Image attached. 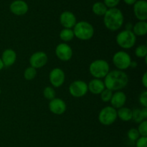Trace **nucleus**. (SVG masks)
Returning a JSON list of instances; mask_svg holds the SVG:
<instances>
[{"label": "nucleus", "mask_w": 147, "mask_h": 147, "mask_svg": "<svg viewBox=\"0 0 147 147\" xmlns=\"http://www.w3.org/2000/svg\"><path fill=\"white\" fill-rule=\"evenodd\" d=\"M104 85L106 88L112 91H119L124 88L129 83V76L124 71L114 70L109 71L104 78Z\"/></svg>", "instance_id": "1"}, {"label": "nucleus", "mask_w": 147, "mask_h": 147, "mask_svg": "<svg viewBox=\"0 0 147 147\" xmlns=\"http://www.w3.org/2000/svg\"><path fill=\"white\" fill-rule=\"evenodd\" d=\"M124 22V17L119 9H108L107 11L103 16V23L106 28L111 31H117L123 26Z\"/></svg>", "instance_id": "2"}, {"label": "nucleus", "mask_w": 147, "mask_h": 147, "mask_svg": "<svg viewBox=\"0 0 147 147\" xmlns=\"http://www.w3.org/2000/svg\"><path fill=\"white\" fill-rule=\"evenodd\" d=\"M73 31L75 37L83 41L90 40L95 32L93 25L86 21H80L76 23L73 28Z\"/></svg>", "instance_id": "3"}, {"label": "nucleus", "mask_w": 147, "mask_h": 147, "mask_svg": "<svg viewBox=\"0 0 147 147\" xmlns=\"http://www.w3.org/2000/svg\"><path fill=\"white\" fill-rule=\"evenodd\" d=\"M110 71V65L106 60L98 59L92 62L89 66V72L94 78H104Z\"/></svg>", "instance_id": "4"}, {"label": "nucleus", "mask_w": 147, "mask_h": 147, "mask_svg": "<svg viewBox=\"0 0 147 147\" xmlns=\"http://www.w3.org/2000/svg\"><path fill=\"white\" fill-rule=\"evenodd\" d=\"M116 41L118 45L124 50L131 49L136 42V36L131 30H122L116 37Z\"/></svg>", "instance_id": "5"}, {"label": "nucleus", "mask_w": 147, "mask_h": 147, "mask_svg": "<svg viewBox=\"0 0 147 147\" xmlns=\"http://www.w3.org/2000/svg\"><path fill=\"white\" fill-rule=\"evenodd\" d=\"M112 61H113L115 67L118 70L123 71V70H127L129 67H130L132 60L129 53L123 51V50H121V51L116 52L113 55Z\"/></svg>", "instance_id": "6"}, {"label": "nucleus", "mask_w": 147, "mask_h": 147, "mask_svg": "<svg viewBox=\"0 0 147 147\" xmlns=\"http://www.w3.org/2000/svg\"><path fill=\"white\" fill-rule=\"evenodd\" d=\"M117 118V110L111 106H106L99 112L98 121L103 126L113 124Z\"/></svg>", "instance_id": "7"}, {"label": "nucleus", "mask_w": 147, "mask_h": 147, "mask_svg": "<svg viewBox=\"0 0 147 147\" xmlns=\"http://www.w3.org/2000/svg\"><path fill=\"white\" fill-rule=\"evenodd\" d=\"M69 93L74 98H82L88 92V84L81 80H76L69 86Z\"/></svg>", "instance_id": "8"}, {"label": "nucleus", "mask_w": 147, "mask_h": 147, "mask_svg": "<svg viewBox=\"0 0 147 147\" xmlns=\"http://www.w3.org/2000/svg\"><path fill=\"white\" fill-rule=\"evenodd\" d=\"M50 83L54 88H60L64 84L65 80V72L60 67L53 68L49 74Z\"/></svg>", "instance_id": "9"}, {"label": "nucleus", "mask_w": 147, "mask_h": 147, "mask_svg": "<svg viewBox=\"0 0 147 147\" xmlns=\"http://www.w3.org/2000/svg\"><path fill=\"white\" fill-rule=\"evenodd\" d=\"M55 55L59 60L65 62L68 61L73 57V49L67 43H60L55 47Z\"/></svg>", "instance_id": "10"}, {"label": "nucleus", "mask_w": 147, "mask_h": 147, "mask_svg": "<svg viewBox=\"0 0 147 147\" xmlns=\"http://www.w3.org/2000/svg\"><path fill=\"white\" fill-rule=\"evenodd\" d=\"M30 65L35 69L41 68L47 64L48 57L45 53L42 51H37L33 53L30 57Z\"/></svg>", "instance_id": "11"}, {"label": "nucleus", "mask_w": 147, "mask_h": 147, "mask_svg": "<svg viewBox=\"0 0 147 147\" xmlns=\"http://www.w3.org/2000/svg\"><path fill=\"white\" fill-rule=\"evenodd\" d=\"M134 14L139 21H146L147 2L146 0H137L134 4Z\"/></svg>", "instance_id": "12"}, {"label": "nucleus", "mask_w": 147, "mask_h": 147, "mask_svg": "<svg viewBox=\"0 0 147 147\" xmlns=\"http://www.w3.org/2000/svg\"><path fill=\"white\" fill-rule=\"evenodd\" d=\"M60 23L64 28L73 29L77 23V19L72 11H64L60 16Z\"/></svg>", "instance_id": "13"}, {"label": "nucleus", "mask_w": 147, "mask_h": 147, "mask_svg": "<svg viewBox=\"0 0 147 147\" xmlns=\"http://www.w3.org/2000/svg\"><path fill=\"white\" fill-rule=\"evenodd\" d=\"M49 109L53 114L60 116V115L63 114L66 111L67 106H66L65 102L63 99L55 98L53 100H50Z\"/></svg>", "instance_id": "14"}, {"label": "nucleus", "mask_w": 147, "mask_h": 147, "mask_svg": "<svg viewBox=\"0 0 147 147\" xmlns=\"http://www.w3.org/2000/svg\"><path fill=\"white\" fill-rule=\"evenodd\" d=\"M9 9L15 15L22 16L27 14L29 7L27 3L24 0H14L9 5Z\"/></svg>", "instance_id": "15"}, {"label": "nucleus", "mask_w": 147, "mask_h": 147, "mask_svg": "<svg viewBox=\"0 0 147 147\" xmlns=\"http://www.w3.org/2000/svg\"><path fill=\"white\" fill-rule=\"evenodd\" d=\"M1 60L4 67H10L13 65L17 60V53L11 48L6 49L1 54Z\"/></svg>", "instance_id": "16"}, {"label": "nucleus", "mask_w": 147, "mask_h": 147, "mask_svg": "<svg viewBox=\"0 0 147 147\" xmlns=\"http://www.w3.org/2000/svg\"><path fill=\"white\" fill-rule=\"evenodd\" d=\"M126 102V95L123 91H116L113 93L111 99L110 100L111 105L115 109H119L124 106Z\"/></svg>", "instance_id": "17"}, {"label": "nucleus", "mask_w": 147, "mask_h": 147, "mask_svg": "<svg viewBox=\"0 0 147 147\" xmlns=\"http://www.w3.org/2000/svg\"><path fill=\"white\" fill-rule=\"evenodd\" d=\"M106 88L104 82L101 79L93 78L88 84V91L95 95H99Z\"/></svg>", "instance_id": "18"}, {"label": "nucleus", "mask_w": 147, "mask_h": 147, "mask_svg": "<svg viewBox=\"0 0 147 147\" xmlns=\"http://www.w3.org/2000/svg\"><path fill=\"white\" fill-rule=\"evenodd\" d=\"M132 32L136 36H145L147 34L146 21H139L134 24Z\"/></svg>", "instance_id": "19"}, {"label": "nucleus", "mask_w": 147, "mask_h": 147, "mask_svg": "<svg viewBox=\"0 0 147 147\" xmlns=\"http://www.w3.org/2000/svg\"><path fill=\"white\" fill-rule=\"evenodd\" d=\"M117 117L122 121L127 122L132 119V110L128 107H123L117 109Z\"/></svg>", "instance_id": "20"}, {"label": "nucleus", "mask_w": 147, "mask_h": 147, "mask_svg": "<svg viewBox=\"0 0 147 147\" xmlns=\"http://www.w3.org/2000/svg\"><path fill=\"white\" fill-rule=\"evenodd\" d=\"M108 8L104 3L101 2V1H97V2L94 3L92 7V11L97 16H104L106 12L107 11Z\"/></svg>", "instance_id": "21"}, {"label": "nucleus", "mask_w": 147, "mask_h": 147, "mask_svg": "<svg viewBox=\"0 0 147 147\" xmlns=\"http://www.w3.org/2000/svg\"><path fill=\"white\" fill-rule=\"evenodd\" d=\"M59 37L64 42H70L75 37L73 29H63L59 34Z\"/></svg>", "instance_id": "22"}, {"label": "nucleus", "mask_w": 147, "mask_h": 147, "mask_svg": "<svg viewBox=\"0 0 147 147\" xmlns=\"http://www.w3.org/2000/svg\"><path fill=\"white\" fill-rule=\"evenodd\" d=\"M36 76H37V69L34 68V67H27L24 71V78L26 80H32L35 78Z\"/></svg>", "instance_id": "23"}, {"label": "nucleus", "mask_w": 147, "mask_h": 147, "mask_svg": "<svg viewBox=\"0 0 147 147\" xmlns=\"http://www.w3.org/2000/svg\"><path fill=\"white\" fill-rule=\"evenodd\" d=\"M136 123H141L143 121H144V118L143 114H142V109H135L132 110V119Z\"/></svg>", "instance_id": "24"}, {"label": "nucleus", "mask_w": 147, "mask_h": 147, "mask_svg": "<svg viewBox=\"0 0 147 147\" xmlns=\"http://www.w3.org/2000/svg\"><path fill=\"white\" fill-rule=\"evenodd\" d=\"M43 96L46 99L49 100L54 99L56 96L54 88L51 87V86H47L46 88H45V89L43 90Z\"/></svg>", "instance_id": "25"}, {"label": "nucleus", "mask_w": 147, "mask_h": 147, "mask_svg": "<svg viewBox=\"0 0 147 147\" xmlns=\"http://www.w3.org/2000/svg\"><path fill=\"white\" fill-rule=\"evenodd\" d=\"M135 55L139 58H144L147 55V46L146 45H140L135 50Z\"/></svg>", "instance_id": "26"}, {"label": "nucleus", "mask_w": 147, "mask_h": 147, "mask_svg": "<svg viewBox=\"0 0 147 147\" xmlns=\"http://www.w3.org/2000/svg\"><path fill=\"white\" fill-rule=\"evenodd\" d=\"M113 91L109 89L105 88L103 91L100 93V99H101L102 101H103L104 103H108V102H110L112 96H113Z\"/></svg>", "instance_id": "27"}, {"label": "nucleus", "mask_w": 147, "mask_h": 147, "mask_svg": "<svg viewBox=\"0 0 147 147\" xmlns=\"http://www.w3.org/2000/svg\"><path fill=\"white\" fill-rule=\"evenodd\" d=\"M127 137L131 142H136V141L140 137V135H139V131H138L137 129L132 128V129H129L127 132Z\"/></svg>", "instance_id": "28"}, {"label": "nucleus", "mask_w": 147, "mask_h": 147, "mask_svg": "<svg viewBox=\"0 0 147 147\" xmlns=\"http://www.w3.org/2000/svg\"><path fill=\"white\" fill-rule=\"evenodd\" d=\"M140 136H147V121L146 120L143 121L139 123V127L137 129Z\"/></svg>", "instance_id": "29"}, {"label": "nucleus", "mask_w": 147, "mask_h": 147, "mask_svg": "<svg viewBox=\"0 0 147 147\" xmlns=\"http://www.w3.org/2000/svg\"><path fill=\"white\" fill-rule=\"evenodd\" d=\"M139 101L143 107H147V91L144 90L139 97Z\"/></svg>", "instance_id": "30"}, {"label": "nucleus", "mask_w": 147, "mask_h": 147, "mask_svg": "<svg viewBox=\"0 0 147 147\" xmlns=\"http://www.w3.org/2000/svg\"><path fill=\"white\" fill-rule=\"evenodd\" d=\"M120 0H103V3L108 9L115 8L119 5Z\"/></svg>", "instance_id": "31"}, {"label": "nucleus", "mask_w": 147, "mask_h": 147, "mask_svg": "<svg viewBox=\"0 0 147 147\" xmlns=\"http://www.w3.org/2000/svg\"><path fill=\"white\" fill-rule=\"evenodd\" d=\"M136 147H147V137L146 136H140L136 141Z\"/></svg>", "instance_id": "32"}, {"label": "nucleus", "mask_w": 147, "mask_h": 147, "mask_svg": "<svg viewBox=\"0 0 147 147\" xmlns=\"http://www.w3.org/2000/svg\"><path fill=\"white\" fill-rule=\"evenodd\" d=\"M142 83L144 88H147V73L145 72L142 78Z\"/></svg>", "instance_id": "33"}, {"label": "nucleus", "mask_w": 147, "mask_h": 147, "mask_svg": "<svg viewBox=\"0 0 147 147\" xmlns=\"http://www.w3.org/2000/svg\"><path fill=\"white\" fill-rule=\"evenodd\" d=\"M123 1L128 5H134L137 0H123Z\"/></svg>", "instance_id": "34"}, {"label": "nucleus", "mask_w": 147, "mask_h": 147, "mask_svg": "<svg viewBox=\"0 0 147 147\" xmlns=\"http://www.w3.org/2000/svg\"><path fill=\"white\" fill-rule=\"evenodd\" d=\"M142 114H143L144 118V119L146 120L147 118V107H144L143 109H142Z\"/></svg>", "instance_id": "35"}, {"label": "nucleus", "mask_w": 147, "mask_h": 147, "mask_svg": "<svg viewBox=\"0 0 147 147\" xmlns=\"http://www.w3.org/2000/svg\"><path fill=\"white\" fill-rule=\"evenodd\" d=\"M133 26H134L133 24H131V22H128L127 24H126V26H125V27H126V29H125V30H131V31H132V28H133Z\"/></svg>", "instance_id": "36"}, {"label": "nucleus", "mask_w": 147, "mask_h": 147, "mask_svg": "<svg viewBox=\"0 0 147 147\" xmlns=\"http://www.w3.org/2000/svg\"><path fill=\"white\" fill-rule=\"evenodd\" d=\"M137 66V63H136V62H134L132 61L131 63V67H133V68H134L135 67H136Z\"/></svg>", "instance_id": "37"}, {"label": "nucleus", "mask_w": 147, "mask_h": 147, "mask_svg": "<svg viewBox=\"0 0 147 147\" xmlns=\"http://www.w3.org/2000/svg\"><path fill=\"white\" fill-rule=\"evenodd\" d=\"M4 65H3V63H2V61H1V57H0V71H1V70H2L3 68H4Z\"/></svg>", "instance_id": "38"}, {"label": "nucleus", "mask_w": 147, "mask_h": 147, "mask_svg": "<svg viewBox=\"0 0 147 147\" xmlns=\"http://www.w3.org/2000/svg\"><path fill=\"white\" fill-rule=\"evenodd\" d=\"M1 88H0V95H1Z\"/></svg>", "instance_id": "39"}]
</instances>
